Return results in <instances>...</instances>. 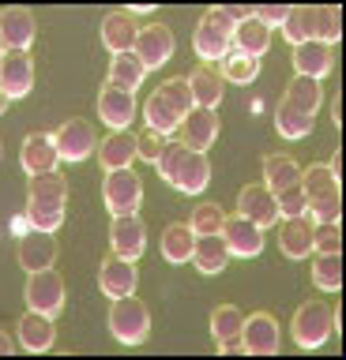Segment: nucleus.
<instances>
[{"label":"nucleus","mask_w":346,"mask_h":360,"mask_svg":"<svg viewBox=\"0 0 346 360\" xmlns=\"http://www.w3.org/2000/svg\"><path fill=\"white\" fill-rule=\"evenodd\" d=\"M57 342V326H53V315H42V311H27L19 319V345L27 353H46Z\"/></svg>","instance_id":"nucleus-18"},{"label":"nucleus","mask_w":346,"mask_h":360,"mask_svg":"<svg viewBox=\"0 0 346 360\" xmlns=\"http://www.w3.org/2000/svg\"><path fill=\"white\" fill-rule=\"evenodd\" d=\"M136 266H132V259H121V255H109L102 270H98V285H102L106 297H128V292H136Z\"/></svg>","instance_id":"nucleus-17"},{"label":"nucleus","mask_w":346,"mask_h":360,"mask_svg":"<svg viewBox=\"0 0 346 360\" xmlns=\"http://www.w3.org/2000/svg\"><path fill=\"white\" fill-rule=\"evenodd\" d=\"M143 117H147V131H159V135H170L181 128V117L166 105V101L159 94H151L147 98V105H143Z\"/></svg>","instance_id":"nucleus-36"},{"label":"nucleus","mask_w":346,"mask_h":360,"mask_svg":"<svg viewBox=\"0 0 346 360\" xmlns=\"http://www.w3.org/2000/svg\"><path fill=\"white\" fill-rule=\"evenodd\" d=\"M98 158H102L106 173H113V169H132V162H136V135L128 128L113 131L102 146H98Z\"/></svg>","instance_id":"nucleus-25"},{"label":"nucleus","mask_w":346,"mask_h":360,"mask_svg":"<svg viewBox=\"0 0 346 360\" xmlns=\"http://www.w3.org/2000/svg\"><path fill=\"white\" fill-rule=\"evenodd\" d=\"M331 64H335V56H331V45H323V41H301L294 45V68H297V75H309V79H323L331 72Z\"/></svg>","instance_id":"nucleus-21"},{"label":"nucleus","mask_w":346,"mask_h":360,"mask_svg":"<svg viewBox=\"0 0 346 360\" xmlns=\"http://www.w3.org/2000/svg\"><path fill=\"white\" fill-rule=\"evenodd\" d=\"M222 240H226V252L230 255H241V259H252L264 252V229L260 225H252L249 218H241V214H226V221H222Z\"/></svg>","instance_id":"nucleus-9"},{"label":"nucleus","mask_w":346,"mask_h":360,"mask_svg":"<svg viewBox=\"0 0 346 360\" xmlns=\"http://www.w3.org/2000/svg\"><path fill=\"white\" fill-rule=\"evenodd\" d=\"M301 191H305V199H316V195H328V191H339V180L331 176L328 165H312L301 173Z\"/></svg>","instance_id":"nucleus-43"},{"label":"nucleus","mask_w":346,"mask_h":360,"mask_svg":"<svg viewBox=\"0 0 346 360\" xmlns=\"http://www.w3.org/2000/svg\"><path fill=\"white\" fill-rule=\"evenodd\" d=\"M309 218L323 225V221H339L342 218V191H328V195H316V199H309Z\"/></svg>","instance_id":"nucleus-44"},{"label":"nucleus","mask_w":346,"mask_h":360,"mask_svg":"<svg viewBox=\"0 0 346 360\" xmlns=\"http://www.w3.org/2000/svg\"><path fill=\"white\" fill-rule=\"evenodd\" d=\"M222 15H226L233 27H241L245 19H252V8H249V4H245V8H222Z\"/></svg>","instance_id":"nucleus-50"},{"label":"nucleus","mask_w":346,"mask_h":360,"mask_svg":"<svg viewBox=\"0 0 346 360\" xmlns=\"http://www.w3.org/2000/svg\"><path fill=\"white\" fill-rule=\"evenodd\" d=\"M35 90V56L27 49H4L0 56V94L8 101L27 98Z\"/></svg>","instance_id":"nucleus-3"},{"label":"nucleus","mask_w":346,"mask_h":360,"mask_svg":"<svg viewBox=\"0 0 346 360\" xmlns=\"http://www.w3.org/2000/svg\"><path fill=\"white\" fill-rule=\"evenodd\" d=\"M185 150H188L185 143H166V146H162V154L154 158V169H159V173H162V180H170V176H173V169L181 165Z\"/></svg>","instance_id":"nucleus-47"},{"label":"nucleus","mask_w":346,"mask_h":360,"mask_svg":"<svg viewBox=\"0 0 346 360\" xmlns=\"http://www.w3.org/2000/svg\"><path fill=\"white\" fill-rule=\"evenodd\" d=\"M256 75H260V60H252V56H245V53L222 56V79H230V83H252Z\"/></svg>","instance_id":"nucleus-41"},{"label":"nucleus","mask_w":346,"mask_h":360,"mask_svg":"<svg viewBox=\"0 0 346 360\" xmlns=\"http://www.w3.org/2000/svg\"><path fill=\"white\" fill-rule=\"evenodd\" d=\"M241 326H245V315L233 308V304H222V308H215V315H211V334H215V342L241 338Z\"/></svg>","instance_id":"nucleus-40"},{"label":"nucleus","mask_w":346,"mask_h":360,"mask_svg":"<svg viewBox=\"0 0 346 360\" xmlns=\"http://www.w3.org/2000/svg\"><path fill=\"white\" fill-rule=\"evenodd\" d=\"M109 244H113V255L136 263L143 255V248H147V229H143L140 214H121V218H113V225H109Z\"/></svg>","instance_id":"nucleus-11"},{"label":"nucleus","mask_w":346,"mask_h":360,"mask_svg":"<svg viewBox=\"0 0 346 360\" xmlns=\"http://www.w3.org/2000/svg\"><path fill=\"white\" fill-rule=\"evenodd\" d=\"M241 349L252 353V356L278 353V323H275V315H267V311L249 315L245 326H241Z\"/></svg>","instance_id":"nucleus-10"},{"label":"nucleus","mask_w":346,"mask_h":360,"mask_svg":"<svg viewBox=\"0 0 346 360\" xmlns=\"http://www.w3.org/2000/svg\"><path fill=\"white\" fill-rule=\"evenodd\" d=\"M154 94H159L166 105H170L177 117L185 120V112H192L196 109V101H192V90H188V79L181 75V79H166V83L154 90Z\"/></svg>","instance_id":"nucleus-38"},{"label":"nucleus","mask_w":346,"mask_h":360,"mask_svg":"<svg viewBox=\"0 0 346 360\" xmlns=\"http://www.w3.org/2000/svg\"><path fill=\"white\" fill-rule=\"evenodd\" d=\"M170 184L177 191H185V195H199V191L211 184V162H207V154L204 150H185L181 165H177L173 176H170Z\"/></svg>","instance_id":"nucleus-14"},{"label":"nucleus","mask_w":346,"mask_h":360,"mask_svg":"<svg viewBox=\"0 0 346 360\" xmlns=\"http://www.w3.org/2000/svg\"><path fill=\"white\" fill-rule=\"evenodd\" d=\"M8 105H12V101H8L4 94H0V117H4V109H8Z\"/></svg>","instance_id":"nucleus-54"},{"label":"nucleus","mask_w":346,"mask_h":360,"mask_svg":"<svg viewBox=\"0 0 346 360\" xmlns=\"http://www.w3.org/2000/svg\"><path fill=\"white\" fill-rule=\"evenodd\" d=\"M218 349H222V353H245L241 338H226V342H218Z\"/></svg>","instance_id":"nucleus-52"},{"label":"nucleus","mask_w":346,"mask_h":360,"mask_svg":"<svg viewBox=\"0 0 346 360\" xmlns=\"http://www.w3.org/2000/svg\"><path fill=\"white\" fill-rule=\"evenodd\" d=\"M49 139L57 146V158H64V162H87V158L94 154V128L83 117L64 120Z\"/></svg>","instance_id":"nucleus-7"},{"label":"nucleus","mask_w":346,"mask_h":360,"mask_svg":"<svg viewBox=\"0 0 346 360\" xmlns=\"http://www.w3.org/2000/svg\"><path fill=\"white\" fill-rule=\"evenodd\" d=\"M222 221H226V210H222L218 202H204V207L192 210L188 229H192L196 236H218L222 233Z\"/></svg>","instance_id":"nucleus-39"},{"label":"nucleus","mask_w":346,"mask_h":360,"mask_svg":"<svg viewBox=\"0 0 346 360\" xmlns=\"http://www.w3.org/2000/svg\"><path fill=\"white\" fill-rule=\"evenodd\" d=\"M192 244H196V233L188 229L185 221L166 225V233H162V255L170 259V263H188V259H192Z\"/></svg>","instance_id":"nucleus-29"},{"label":"nucleus","mask_w":346,"mask_h":360,"mask_svg":"<svg viewBox=\"0 0 346 360\" xmlns=\"http://www.w3.org/2000/svg\"><path fill=\"white\" fill-rule=\"evenodd\" d=\"M188 263H196L199 274H222L230 263V252H226V240L222 236H196L192 244V259Z\"/></svg>","instance_id":"nucleus-23"},{"label":"nucleus","mask_w":346,"mask_h":360,"mask_svg":"<svg viewBox=\"0 0 346 360\" xmlns=\"http://www.w3.org/2000/svg\"><path fill=\"white\" fill-rule=\"evenodd\" d=\"M283 34L290 45H301V41H312V8H290L286 11V22H283Z\"/></svg>","instance_id":"nucleus-42"},{"label":"nucleus","mask_w":346,"mask_h":360,"mask_svg":"<svg viewBox=\"0 0 346 360\" xmlns=\"http://www.w3.org/2000/svg\"><path fill=\"white\" fill-rule=\"evenodd\" d=\"M312 281L328 292H339L342 289V252H328L312 263Z\"/></svg>","instance_id":"nucleus-37"},{"label":"nucleus","mask_w":346,"mask_h":360,"mask_svg":"<svg viewBox=\"0 0 346 360\" xmlns=\"http://www.w3.org/2000/svg\"><path fill=\"white\" fill-rule=\"evenodd\" d=\"M181 128H185V146L188 150H207V146L218 139V112L196 105L192 112H185Z\"/></svg>","instance_id":"nucleus-19"},{"label":"nucleus","mask_w":346,"mask_h":360,"mask_svg":"<svg viewBox=\"0 0 346 360\" xmlns=\"http://www.w3.org/2000/svg\"><path fill=\"white\" fill-rule=\"evenodd\" d=\"M0 56H4V49H0Z\"/></svg>","instance_id":"nucleus-55"},{"label":"nucleus","mask_w":346,"mask_h":360,"mask_svg":"<svg viewBox=\"0 0 346 360\" xmlns=\"http://www.w3.org/2000/svg\"><path fill=\"white\" fill-rule=\"evenodd\" d=\"M132 53H136V60L143 68H162L173 56V30L166 22H147V27L136 30Z\"/></svg>","instance_id":"nucleus-8"},{"label":"nucleus","mask_w":346,"mask_h":360,"mask_svg":"<svg viewBox=\"0 0 346 360\" xmlns=\"http://www.w3.org/2000/svg\"><path fill=\"white\" fill-rule=\"evenodd\" d=\"M136 15L132 11H109L102 19V45L109 53H132V41H136Z\"/></svg>","instance_id":"nucleus-20"},{"label":"nucleus","mask_w":346,"mask_h":360,"mask_svg":"<svg viewBox=\"0 0 346 360\" xmlns=\"http://www.w3.org/2000/svg\"><path fill=\"white\" fill-rule=\"evenodd\" d=\"M286 11H290V4H260V8H252V19L264 22L267 30H275L286 22Z\"/></svg>","instance_id":"nucleus-48"},{"label":"nucleus","mask_w":346,"mask_h":360,"mask_svg":"<svg viewBox=\"0 0 346 360\" xmlns=\"http://www.w3.org/2000/svg\"><path fill=\"white\" fill-rule=\"evenodd\" d=\"M301 184V165L286 154H267L264 158V188L267 191H286V188H297Z\"/></svg>","instance_id":"nucleus-24"},{"label":"nucleus","mask_w":346,"mask_h":360,"mask_svg":"<svg viewBox=\"0 0 346 360\" xmlns=\"http://www.w3.org/2000/svg\"><path fill=\"white\" fill-rule=\"evenodd\" d=\"M98 117H102L113 131H125L132 124V117H136V94H128V90L106 83L102 94H98Z\"/></svg>","instance_id":"nucleus-13"},{"label":"nucleus","mask_w":346,"mask_h":360,"mask_svg":"<svg viewBox=\"0 0 346 360\" xmlns=\"http://www.w3.org/2000/svg\"><path fill=\"white\" fill-rule=\"evenodd\" d=\"M275 128H278L283 139H305V135L312 131V117H309V112H301V109H294L290 101H278Z\"/></svg>","instance_id":"nucleus-35"},{"label":"nucleus","mask_w":346,"mask_h":360,"mask_svg":"<svg viewBox=\"0 0 346 360\" xmlns=\"http://www.w3.org/2000/svg\"><path fill=\"white\" fill-rule=\"evenodd\" d=\"M64 207L68 202H49V199H27V221L38 233H57L64 225Z\"/></svg>","instance_id":"nucleus-30"},{"label":"nucleus","mask_w":346,"mask_h":360,"mask_svg":"<svg viewBox=\"0 0 346 360\" xmlns=\"http://www.w3.org/2000/svg\"><path fill=\"white\" fill-rule=\"evenodd\" d=\"M312 38L323 45H339V38H342V8L339 4L312 8Z\"/></svg>","instance_id":"nucleus-32"},{"label":"nucleus","mask_w":346,"mask_h":360,"mask_svg":"<svg viewBox=\"0 0 346 360\" xmlns=\"http://www.w3.org/2000/svg\"><path fill=\"white\" fill-rule=\"evenodd\" d=\"M328 169H331V176H335V180H342V150H335V158L328 162Z\"/></svg>","instance_id":"nucleus-51"},{"label":"nucleus","mask_w":346,"mask_h":360,"mask_svg":"<svg viewBox=\"0 0 346 360\" xmlns=\"http://www.w3.org/2000/svg\"><path fill=\"white\" fill-rule=\"evenodd\" d=\"M102 195H106V207L113 210V218L136 214L140 202H143V180L132 173V169H113L102 184Z\"/></svg>","instance_id":"nucleus-5"},{"label":"nucleus","mask_w":346,"mask_h":360,"mask_svg":"<svg viewBox=\"0 0 346 360\" xmlns=\"http://www.w3.org/2000/svg\"><path fill=\"white\" fill-rule=\"evenodd\" d=\"M27 199H49V202H68V180L57 169L49 173H35L27 184Z\"/></svg>","instance_id":"nucleus-34"},{"label":"nucleus","mask_w":346,"mask_h":360,"mask_svg":"<svg viewBox=\"0 0 346 360\" xmlns=\"http://www.w3.org/2000/svg\"><path fill=\"white\" fill-rule=\"evenodd\" d=\"M23 297H27V308L30 311H42V315H57L64 308V281L57 270H35V274L27 278V289H23Z\"/></svg>","instance_id":"nucleus-6"},{"label":"nucleus","mask_w":346,"mask_h":360,"mask_svg":"<svg viewBox=\"0 0 346 360\" xmlns=\"http://www.w3.org/2000/svg\"><path fill=\"white\" fill-rule=\"evenodd\" d=\"M320 79H309V75H294L290 79V86H286V98L283 101H290L294 109H301V112H316L320 109Z\"/></svg>","instance_id":"nucleus-33"},{"label":"nucleus","mask_w":346,"mask_h":360,"mask_svg":"<svg viewBox=\"0 0 346 360\" xmlns=\"http://www.w3.org/2000/svg\"><path fill=\"white\" fill-rule=\"evenodd\" d=\"M19 162H23L27 169V176H35V173H49V169H57V146H53L49 135H27L23 139V150H19Z\"/></svg>","instance_id":"nucleus-22"},{"label":"nucleus","mask_w":346,"mask_h":360,"mask_svg":"<svg viewBox=\"0 0 346 360\" xmlns=\"http://www.w3.org/2000/svg\"><path fill=\"white\" fill-rule=\"evenodd\" d=\"M109 330H113L117 342L140 345L143 338L151 334V311H147V304L136 300V292H128V297H117L113 308H109Z\"/></svg>","instance_id":"nucleus-1"},{"label":"nucleus","mask_w":346,"mask_h":360,"mask_svg":"<svg viewBox=\"0 0 346 360\" xmlns=\"http://www.w3.org/2000/svg\"><path fill=\"white\" fill-rule=\"evenodd\" d=\"M162 146H166V135L147 131V135H140V139H136V158H143V162L154 165V158L162 154Z\"/></svg>","instance_id":"nucleus-49"},{"label":"nucleus","mask_w":346,"mask_h":360,"mask_svg":"<svg viewBox=\"0 0 346 360\" xmlns=\"http://www.w3.org/2000/svg\"><path fill=\"white\" fill-rule=\"evenodd\" d=\"M143 75H147V68L136 60V53H117L113 60H109V83L121 86V90H140Z\"/></svg>","instance_id":"nucleus-31"},{"label":"nucleus","mask_w":346,"mask_h":360,"mask_svg":"<svg viewBox=\"0 0 346 360\" xmlns=\"http://www.w3.org/2000/svg\"><path fill=\"white\" fill-rule=\"evenodd\" d=\"M19 266L23 270H49L53 263H57V240H53V233H38V229H30L23 240H19Z\"/></svg>","instance_id":"nucleus-15"},{"label":"nucleus","mask_w":346,"mask_h":360,"mask_svg":"<svg viewBox=\"0 0 346 360\" xmlns=\"http://www.w3.org/2000/svg\"><path fill=\"white\" fill-rule=\"evenodd\" d=\"M339 248H342V229H339V221L312 225V252L328 255V252H339Z\"/></svg>","instance_id":"nucleus-45"},{"label":"nucleus","mask_w":346,"mask_h":360,"mask_svg":"<svg viewBox=\"0 0 346 360\" xmlns=\"http://www.w3.org/2000/svg\"><path fill=\"white\" fill-rule=\"evenodd\" d=\"M275 207H278V218H301V214L309 210V199H305V191H301V184H297V188L278 191Z\"/></svg>","instance_id":"nucleus-46"},{"label":"nucleus","mask_w":346,"mask_h":360,"mask_svg":"<svg viewBox=\"0 0 346 360\" xmlns=\"http://www.w3.org/2000/svg\"><path fill=\"white\" fill-rule=\"evenodd\" d=\"M12 349H16V345H12V338H8L4 330H0V356H8Z\"/></svg>","instance_id":"nucleus-53"},{"label":"nucleus","mask_w":346,"mask_h":360,"mask_svg":"<svg viewBox=\"0 0 346 360\" xmlns=\"http://www.w3.org/2000/svg\"><path fill=\"white\" fill-rule=\"evenodd\" d=\"M38 34V22L27 8H4L0 11V41L4 49H27Z\"/></svg>","instance_id":"nucleus-16"},{"label":"nucleus","mask_w":346,"mask_h":360,"mask_svg":"<svg viewBox=\"0 0 346 360\" xmlns=\"http://www.w3.org/2000/svg\"><path fill=\"white\" fill-rule=\"evenodd\" d=\"M230 45H237V53L252 56V60H260V56L267 53V45H271V30H267L264 22H256V19H245L241 27H233Z\"/></svg>","instance_id":"nucleus-28"},{"label":"nucleus","mask_w":346,"mask_h":360,"mask_svg":"<svg viewBox=\"0 0 346 360\" xmlns=\"http://www.w3.org/2000/svg\"><path fill=\"white\" fill-rule=\"evenodd\" d=\"M335 326H339V311H331L328 304H320V300H309L294 311V342L301 349H316V345L328 342V334Z\"/></svg>","instance_id":"nucleus-2"},{"label":"nucleus","mask_w":346,"mask_h":360,"mask_svg":"<svg viewBox=\"0 0 346 360\" xmlns=\"http://www.w3.org/2000/svg\"><path fill=\"white\" fill-rule=\"evenodd\" d=\"M237 214L249 218L260 229H271L278 221V207H275V191H267L264 184H249L237 191Z\"/></svg>","instance_id":"nucleus-12"},{"label":"nucleus","mask_w":346,"mask_h":360,"mask_svg":"<svg viewBox=\"0 0 346 360\" xmlns=\"http://www.w3.org/2000/svg\"><path fill=\"white\" fill-rule=\"evenodd\" d=\"M230 38H233V22L222 15V8H207V15L196 27L192 45L204 60H222L230 53Z\"/></svg>","instance_id":"nucleus-4"},{"label":"nucleus","mask_w":346,"mask_h":360,"mask_svg":"<svg viewBox=\"0 0 346 360\" xmlns=\"http://www.w3.org/2000/svg\"><path fill=\"white\" fill-rule=\"evenodd\" d=\"M312 221L309 214H301V218H286L283 233H278V244H283V252L290 259H305L312 252Z\"/></svg>","instance_id":"nucleus-26"},{"label":"nucleus","mask_w":346,"mask_h":360,"mask_svg":"<svg viewBox=\"0 0 346 360\" xmlns=\"http://www.w3.org/2000/svg\"><path fill=\"white\" fill-rule=\"evenodd\" d=\"M222 83H226V79H222L215 68H196L192 75H188V90H192V101L199 109H218V101H222Z\"/></svg>","instance_id":"nucleus-27"}]
</instances>
